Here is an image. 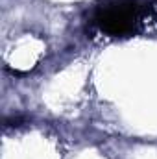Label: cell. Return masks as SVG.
I'll use <instances>...</instances> for the list:
<instances>
[{"mask_svg":"<svg viewBox=\"0 0 157 159\" xmlns=\"http://www.w3.org/2000/svg\"><path fill=\"white\" fill-rule=\"evenodd\" d=\"M142 17L144 6L139 0H107L96 9L94 22L109 35H128L137 30Z\"/></svg>","mask_w":157,"mask_h":159,"instance_id":"6da1fadb","label":"cell"}]
</instances>
